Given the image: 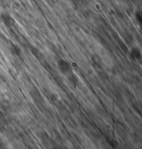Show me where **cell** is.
<instances>
[{"label":"cell","instance_id":"obj_8","mask_svg":"<svg viewBox=\"0 0 142 149\" xmlns=\"http://www.w3.org/2000/svg\"><path fill=\"white\" fill-rule=\"evenodd\" d=\"M55 149H58V148H55Z\"/></svg>","mask_w":142,"mask_h":149},{"label":"cell","instance_id":"obj_2","mask_svg":"<svg viewBox=\"0 0 142 149\" xmlns=\"http://www.w3.org/2000/svg\"><path fill=\"white\" fill-rule=\"evenodd\" d=\"M1 19L3 24L7 27H10L14 24V19L10 15L7 13H3L1 15Z\"/></svg>","mask_w":142,"mask_h":149},{"label":"cell","instance_id":"obj_6","mask_svg":"<svg viewBox=\"0 0 142 149\" xmlns=\"http://www.w3.org/2000/svg\"><path fill=\"white\" fill-rule=\"evenodd\" d=\"M69 79V81H70V83L72 84V85H74V86H76V83L78 82V80L74 76V75H71L70 76H69L68 78Z\"/></svg>","mask_w":142,"mask_h":149},{"label":"cell","instance_id":"obj_4","mask_svg":"<svg viewBox=\"0 0 142 149\" xmlns=\"http://www.w3.org/2000/svg\"><path fill=\"white\" fill-rule=\"evenodd\" d=\"M92 61L93 64L95 65L96 67H99V68H101L102 67V60L101 58L100 57L99 55H96V54H94V55L92 56Z\"/></svg>","mask_w":142,"mask_h":149},{"label":"cell","instance_id":"obj_1","mask_svg":"<svg viewBox=\"0 0 142 149\" xmlns=\"http://www.w3.org/2000/svg\"><path fill=\"white\" fill-rule=\"evenodd\" d=\"M58 66L59 70L63 74H66L70 73L71 71L70 63L66 60L60 59L58 61Z\"/></svg>","mask_w":142,"mask_h":149},{"label":"cell","instance_id":"obj_7","mask_svg":"<svg viewBox=\"0 0 142 149\" xmlns=\"http://www.w3.org/2000/svg\"><path fill=\"white\" fill-rule=\"evenodd\" d=\"M49 98H50L51 101H53V102H55V101H56L58 100L57 96H56L55 94H51L49 96Z\"/></svg>","mask_w":142,"mask_h":149},{"label":"cell","instance_id":"obj_3","mask_svg":"<svg viewBox=\"0 0 142 149\" xmlns=\"http://www.w3.org/2000/svg\"><path fill=\"white\" fill-rule=\"evenodd\" d=\"M130 56L132 58L135 60H140L141 58V51L138 47H133L130 50Z\"/></svg>","mask_w":142,"mask_h":149},{"label":"cell","instance_id":"obj_5","mask_svg":"<svg viewBox=\"0 0 142 149\" xmlns=\"http://www.w3.org/2000/svg\"><path fill=\"white\" fill-rule=\"evenodd\" d=\"M10 50H11L12 54L15 56H19L21 55V50L17 45H12L11 48H10Z\"/></svg>","mask_w":142,"mask_h":149}]
</instances>
